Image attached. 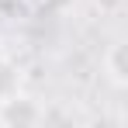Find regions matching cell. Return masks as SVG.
<instances>
[{"label": "cell", "instance_id": "2", "mask_svg": "<svg viewBox=\"0 0 128 128\" xmlns=\"http://www.w3.org/2000/svg\"><path fill=\"white\" fill-rule=\"evenodd\" d=\"M104 73L118 90L128 86V45L125 42H111V48L104 52Z\"/></svg>", "mask_w": 128, "mask_h": 128}, {"label": "cell", "instance_id": "1", "mask_svg": "<svg viewBox=\"0 0 128 128\" xmlns=\"http://www.w3.org/2000/svg\"><path fill=\"white\" fill-rule=\"evenodd\" d=\"M0 125L4 128H31V125H45V107L24 94H10L0 97Z\"/></svg>", "mask_w": 128, "mask_h": 128}, {"label": "cell", "instance_id": "3", "mask_svg": "<svg viewBox=\"0 0 128 128\" xmlns=\"http://www.w3.org/2000/svg\"><path fill=\"white\" fill-rule=\"evenodd\" d=\"M90 4H94V10H100L104 18H114V14L125 10V0H90Z\"/></svg>", "mask_w": 128, "mask_h": 128}, {"label": "cell", "instance_id": "4", "mask_svg": "<svg viewBox=\"0 0 128 128\" xmlns=\"http://www.w3.org/2000/svg\"><path fill=\"white\" fill-rule=\"evenodd\" d=\"M45 4H48L52 10H59V14H62V10H73V4H76V0H45Z\"/></svg>", "mask_w": 128, "mask_h": 128}, {"label": "cell", "instance_id": "5", "mask_svg": "<svg viewBox=\"0 0 128 128\" xmlns=\"http://www.w3.org/2000/svg\"><path fill=\"white\" fill-rule=\"evenodd\" d=\"M7 66V52H4V42H0V69Z\"/></svg>", "mask_w": 128, "mask_h": 128}]
</instances>
